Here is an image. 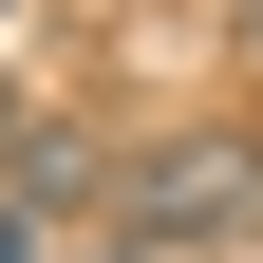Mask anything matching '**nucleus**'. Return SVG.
<instances>
[{
  "label": "nucleus",
  "mask_w": 263,
  "mask_h": 263,
  "mask_svg": "<svg viewBox=\"0 0 263 263\" xmlns=\"http://www.w3.org/2000/svg\"><path fill=\"white\" fill-rule=\"evenodd\" d=\"M113 226L132 263H207V245H263V132H151L113 170Z\"/></svg>",
  "instance_id": "f257e3e1"
},
{
  "label": "nucleus",
  "mask_w": 263,
  "mask_h": 263,
  "mask_svg": "<svg viewBox=\"0 0 263 263\" xmlns=\"http://www.w3.org/2000/svg\"><path fill=\"white\" fill-rule=\"evenodd\" d=\"M38 151H57V113H38V94H19V76H0V188L38 170Z\"/></svg>",
  "instance_id": "f03ea898"
},
{
  "label": "nucleus",
  "mask_w": 263,
  "mask_h": 263,
  "mask_svg": "<svg viewBox=\"0 0 263 263\" xmlns=\"http://www.w3.org/2000/svg\"><path fill=\"white\" fill-rule=\"evenodd\" d=\"M38 245H57V207H0V263H38Z\"/></svg>",
  "instance_id": "7ed1b4c3"
},
{
  "label": "nucleus",
  "mask_w": 263,
  "mask_h": 263,
  "mask_svg": "<svg viewBox=\"0 0 263 263\" xmlns=\"http://www.w3.org/2000/svg\"><path fill=\"white\" fill-rule=\"evenodd\" d=\"M245 57H263V0H245Z\"/></svg>",
  "instance_id": "20e7f679"
}]
</instances>
